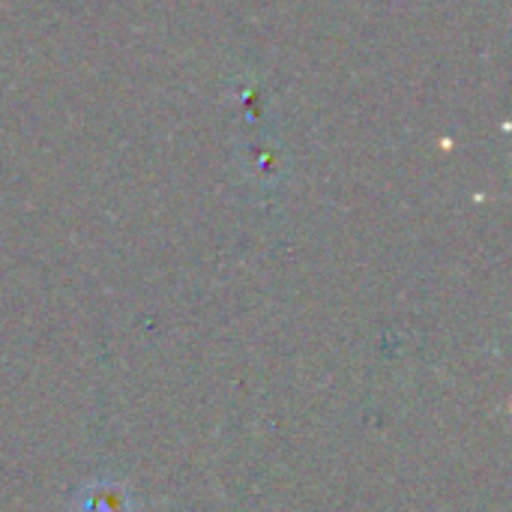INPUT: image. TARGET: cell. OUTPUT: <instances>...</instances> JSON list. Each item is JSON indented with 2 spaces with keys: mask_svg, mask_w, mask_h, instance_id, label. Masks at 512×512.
<instances>
[{
  "mask_svg": "<svg viewBox=\"0 0 512 512\" xmlns=\"http://www.w3.org/2000/svg\"><path fill=\"white\" fill-rule=\"evenodd\" d=\"M81 512H129V498L120 486L111 483L87 486L81 498Z\"/></svg>",
  "mask_w": 512,
  "mask_h": 512,
  "instance_id": "obj_1",
  "label": "cell"
}]
</instances>
